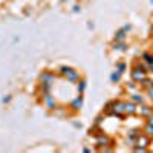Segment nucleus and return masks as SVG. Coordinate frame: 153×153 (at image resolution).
<instances>
[{
	"mask_svg": "<svg viewBox=\"0 0 153 153\" xmlns=\"http://www.w3.org/2000/svg\"><path fill=\"white\" fill-rule=\"evenodd\" d=\"M147 136H150V138H153V124H150V123H147L146 124V127H144V130H143Z\"/></svg>",
	"mask_w": 153,
	"mask_h": 153,
	"instance_id": "obj_12",
	"label": "nucleus"
},
{
	"mask_svg": "<svg viewBox=\"0 0 153 153\" xmlns=\"http://www.w3.org/2000/svg\"><path fill=\"white\" fill-rule=\"evenodd\" d=\"M97 144H98L100 147H106V146L110 144V139H109L106 135H100V136L97 138Z\"/></svg>",
	"mask_w": 153,
	"mask_h": 153,
	"instance_id": "obj_7",
	"label": "nucleus"
},
{
	"mask_svg": "<svg viewBox=\"0 0 153 153\" xmlns=\"http://www.w3.org/2000/svg\"><path fill=\"white\" fill-rule=\"evenodd\" d=\"M55 78L54 74H51V72H43L40 75V81L42 83H52V80Z\"/></svg>",
	"mask_w": 153,
	"mask_h": 153,
	"instance_id": "obj_8",
	"label": "nucleus"
},
{
	"mask_svg": "<svg viewBox=\"0 0 153 153\" xmlns=\"http://www.w3.org/2000/svg\"><path fill=\"white\" fill-rule=\"evenodd\" d=\"M149 123H150V124H153V113L149 117Z\"/></svg>",
	"mask_w": 153,
	"mask_h": 153,
	"instance_id": "obj_20",
	"label": "nucleus"
},
{
	"mask_svg": "<svg viewBox=\"0 0 153 153\" xmlns=\"http://www.w3.org/2000/svg\"><path fill=\"white\" fill-rule=\"evenodd\" d=\"M124 109H126V115H135L138 112V106L133 103H124Z\"/></svg>",
	"mask_w": 153,
	"mask_h": 153,
	"instance_id": "obj_5",
	"label": "nucleus"
},
{
	"mask_svg": "<svg viewBox=\"0 0 153 153\" xmlns=\"http://www.w3.org/2000/svg\"><path fill=\"white\" fill-rule=\"evenodd\" d=\"M147 78L146 76V72L144 71H139V69H132V80L135 81V83H141V81H144Z\"/></svg>",
	"mask_w": 153,
	"mask_h": 153,
	"instance_id": "obj_2",
	"label": "nucleus"
},
{
	"mask_svg": "<svg viewBox=\"0 0 153 153\" xmlns=\"http://www.w3.org/2000/svg\"><path fill=\"white\" fill-rule=\"evenodd\" d=\"M121 74H123V72H120V71H117V72H113V74H112V76H110V80H112L113 83H117V81H120V78H121Z\"/></svg>",
	"mask_w": 153,
	"mask_h": 153,
	"instance_id": "obj_14",
	"label": "nucleus"
},
{
	"mask_svg": "<svg viewBox=\"0 0 153 153\" xmlns=\"http://www.w3.org/2000/svg\"><path fill=\"white\" fill-rule=\"evenodd\" d=\"M132 101H133V103L135 104H139V106H141V104H144V98L141 97V95H138V94H132Z\"/></svg>",
	"mask_w": 153,
	"mask_h": 153,
	"instance_id": "obj_11",
	"label": "nucleus"
},
{
	"mask_svg": "<svg viewBox=\"0 0 153 153\" xmlns=\"http://www.w3.org/2000/svg\"><path fill=\"white\" fill-rule=\"evenodd\" d=\"M84 89H86V81H81V83L78 84V92L83 94V92H84Z\"/></svg>",
	"mask_w": 153,
	"mask_h": 153,
	"instance_id": "obj_17",
	"label": "nucleus"
},
{
	"mask_svg": "<svg viewBox=\"0 0 153 153\" xmlns=\"http://www.w3.org/2000/svg\"><path fill=\"white\" fill-rule=\"evenodd\" d=\"M113 112L117 117L123 118L126 115V109H124V101H117V103H113Z\"/></svg>",
	"mask_w": 153,
	"mask_h": 153,
	"instance_id": "obj_3",
	"label": "nucleus"
},
{
	"mask_svg": "<svg viewBox=\"0 0 153 153\" xmlns=\"http://www.w3.org/2000/svg\"><path fill=\"white\" fill-rule=\"evenodd\" d=\"M150 3H153V0H150Z\"/></svg>",
	"mask_w": 153,
	"mask_h": 153,
	"instance_id": "obj_21",
	"label": "nucleus"
},
{
	"mask_svg": "<svg viewBox=\"0 0 153 153\" xmlns=\"http://www.w3.org/2000/svg\"><path fill=\"white\" fill-rule=\"evenodd\" d=\"M143 60L147 63V69H149V66L153 63V55L152 54H143Z\"/></svg>",
	"mask_w": 153,
	"mask_h": 153,
	"instance_id": "obj_13",
	"label": "nucleus"
},
{
	"mask_svg": "<svg viewBox=\"0 0 153 153\" xmlns=\"http://www.w3.org/2000/svg\"><path fill=\"white\" fill-rule=\"evenodd\" d=\"M150 144V136H147L146 133H139L136 136V141H135V146H141V147H147Z\"/></svg>",
	"mask_w": 153,
	"mask_h": 153,
	"instance_id": "obj_4",
	"label": "nucleus"
},
{
	"mask_svg": "<svg viewBox=\"0 0 153 153\" xmlns=\"http://www.w3.org/2000/svg\"><path fill=\"white\" fill-rule=\"evenodd\" d=\"M43 101H45V104L48 106V109H55V100L51 97L48 92L43 95Z\"/></svg>",
	"mask_w": 153,
	"mask_h": 153,
	"instance_id": "obj_6",
	"label": "nucleus"
},
{
	"mask_svg": "<svg viewBox=\"0 0 153 153\" xmlns=\"http://www.w3.org/2000/svg\"><path fill=\"white\" fill-rule=\"evenodd\" d=\"M135 152H136V153H146V152H147V147H141V146H135Z\"/></svg>",
	"mask_w": 153,
	"mask_h": 153,
	"instance_id": "obj_16",
	"label": "nucleus"
},
{
	"mask_svg": "<svg viewBox=\"0 0 153 153\" xmlns=\"http://www.w3.org/2000/svg\"><path fill=\"white\" fill-rule=\"evenodd\" d=\"M139 113H141L143 117L149 118L150 115L153 113V110H152V107H149V106H146V104H141V109H139Z\"/></svg>",
	"mask_w": 153,
	"mask_h": 153,
	"instance_id": "obj_10",
	"label": "nucleus"
},
{
	"mask_svg": "<svg viewBox=\"0 0 153 153\" xmlns=\"http://www.w3.org/2000/svg\"><path fill=\"white\" fill-rule=\"evenodd\" d=\"M141 84L146 87V91H147V89H149L150 86H153V81H152V80H149V78H146L144 81H141Z\"/></svg>",
	"mask_w": 153,
	"mask_h": 153,
	"instance_id": "obj_15",
	"label": "nucleus"
},
{
	"mask_svg": "<svg viewBox=\"0 0 153 153\" xmlns=\"http://www.w3.org/2000/svg\"><path fill=\"white\" fill-rule=\"evenodd\" d=\"M147 95H149V98L153 100V86H150V87L147 89Z\"/></svg>",
	"mask_w": 153,
	"mask_h": 153,
	"instance_id": "obj_18",
	"label": "nucleus"
},
{
	"mask_svg": "<svg viewBox=\"0 0 153 153\" xmlns=\"http://www.w3.org/2000/svg\"><path fill=\"white\" fill-rule=\"evenodd\" d=\"M58 74H60L61 76H65L68 81H72V83H74V81H78V78H80L78 72L74 71L72 68H68V66H61L60 71H58Z\"/></svg>",
	"mask_w": 153,
	"mask_h": 153,
	"instance_id": "obj_1",
	"label": "nucleus"
},
{
	"mask_svg": "<svg viewBox=\"0 0 153 153\" xmlns=\"http://www.w3.org/2000/svg\"><path fill=\"white\" fill-rule=\"evenodd\" d=\"M81 106H83V98H81V97H76L72 103H71V107H72L74 110H80Z\"/></svg>",
	"mask_w": 153,
	"mask_h": 153,
	"instance_id": "obj_9",
	"label": "nucleus"
},
{
	"mask_svg": "<svg viewBox=\"0 0 153 153\" xmlns=\"http://www.w3.org/2000/svg\"><path fill=\"white\" fill-rule=\"evenodd\" d=\"M124 69H126V65H124V63H120V65H118V71L124 72Z\"/></svg>",
	"mask_w": 153,
	"mask_h": 153,
	"instance_id": "obj_19",
	"label": "nucleus"
}]
</instances>
